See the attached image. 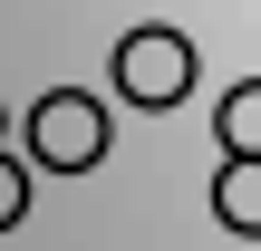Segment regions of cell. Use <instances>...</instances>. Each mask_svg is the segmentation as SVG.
<instances>
[{"label": "cell", "mask_w": 261, "mask_h": 251, "mask_svg": "<svg viewBox=\"0 0 261 251\" xmlns=\"http://www.w3.org/2000/svg\"><path fill=\"white\" fill-rule=\"evenodd\" d=\"M213 222L242 232V242H261V164H223L213 174Z\"/></svg>", "instance_id": "cell-4"}, {"label": "cell", "mask_w": 261, "mask_h": 251, "mask_svg": "<svg viewBox=\"0 0 261 251\" xmlns=\"http://www.w3.org/2000/svg\"><path fill=\"white\" fill-rule=\"evenodd\" d=\"M213 145H223V164H261V77L223 87V106H213Z\"/></svg>", "instance_id": "cell-3"}, {"label": "cell", "mask_w": 261, "mask_h": 251, "mask_svg": "<svg viewBox=\"0 0 261 251\" xmlns=\"http://www.w3.org/2000/svg\"><path fill=\"white\" fill-rule=\"evenodd\" d=\"M19 213H29V174H19V164H10V155H0V232H10V222H19Z\"/></svg>", "instance_id": "cell-5"}, {"label": "cell", "mask_w": 261, "mask_h": 251, "mask_svg": "<svg viewBox=\"0 0 261 251\" xmlns=\"http://www.w3.org/2000/svg\"><path fill=\"white\" fill-rule=\"evenodd\" d=\"M116 97L145 106V116L174 106V97H194V39H184V29H155V19L126 29V39H116Z\"/></svg>", "instance_id": "cell-1"}, {"label": "cell", "mask_w": 261, "mask_h": 251, "mask_svg": "<svg viewBox=\"0 0 261 251\" xmlns=\"http://www.w3.org/2000/svg\"><path fill=\"white\" fill-rule=\"evenodd\" d=\"M29 155H39V174H87V164H107V106H97L87 87L39 97V106H29Z\"/></svg>", "instance_id": "cell-2"}]
</instances>
